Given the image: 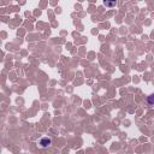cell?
Masks as SVG:
<instances>
[{
    "instance_id": "2",
    "label": "cell",
    "mask_w": 154,
    "mask_h": 154,
    "mask_svg": "<svg viewBox=\"0 0 154 154\" xmlns=\"http://www.w3.org/2000/svg\"><path fill=\"white\" fill-rule=\"evenodd\" d=\"M40 145H41L42 147H48L51 145V139L48 137H43L41 141H40Z\"/></svg>"
},
{
    "instance_id": "1",
    "label": "cell",
    "mask_w": 154,
    "mask_h": 154,
    "mask_svg": "<svg viewBox=\"0 0 154 154\" xmlns=\"http://www.w3.org/2000/svg\"><path fill=\"white\" fill-rule=\"evenodd\" d=\"M117 4V0H104V5L106 7H113L116 6Z\"/></svg>"
},
{
    "instance_id": "3",
    "label": "cell",
    "mask_w": 154,
    "mask_h": 154,
    "mask_svg": "<svg viewBox=\"0 0 154 154\" xmlns=\"http://www.w3.org/2000/svg\"><path fill=\"white\" fill-rule=\"evenodd\" d=\"M148 104H151V105H152V104H154V94H153V95H151L149 98H148Z\"/></svg>"
}]
</instances>
